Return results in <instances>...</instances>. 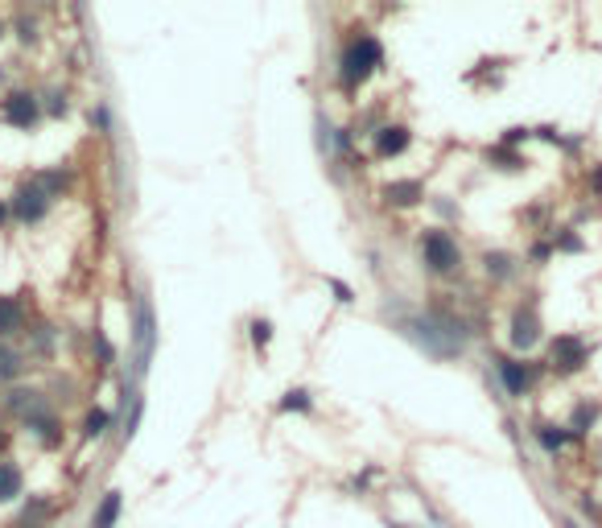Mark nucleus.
Here are the masks:
<instances>
[{"instance_id":"f257e3e1","label":"nucleus","mask_w":602,"mask_h":528,"mask_svg":"<svg viewBox=\"0 0 602 528\" xmlns=\"http://www.w3.org/2000/svg\"><path fill=\"white\" fill-rule=\"evenodd\" d=\"M586 363H590V343H586V335H578V330H561V335L549 338L544 368H549L553 376H578V372H586Z\"/></svg>"},{"instance_id":"f03ea898","label":"nucleus","mask_w":602,"mask_h":528,"mask_svg":"<svg viewBox=\"0 0 602 528\" xmlns=\"http://www.w3.org/2000/svg\"><path fill=\"white\" fill-rule=\"evenodd\" d=\"M380 62H384V46L372 34L351 37L347 50H343V62H338V79H343V87H359Z\"/></svg>"},{"instance_id":"7ed1b4c3","label":"nucleus","mask_w":602,"mask_h":528,"mask_svg":"<svg viewBox=\"0 0 602 528\" xmlns=\"http://www.w3.org/2000/svg\"><path fill=\"white\" fill-rule=\"evenodd\" d=\"M544 343V318L536 310V301H516L507 314V347L516 355H529Z\"/></svg>"},{"instance_id":"20e7f679","label":"nucleus","mask_w":602,"mask_h":528,"mask_svg":"<svg viewBox=\"0 0 602 528\" xmlns=\"http://www.w3.org/2000/svg\"><path fill=\"white\" fill-rule=\"evenodd\" d=\"M421 260L429 273L454 276L462 268V248H458V240L446 228H429V231H421Z\"/></svg>"},{"instance_id":"39448f33","label":"nucleus","mask_w":602,"mask_h":528,"mask_svg":"<svg viewBox=\"0 0 602 528\" xmlns=\"http://www.w3.org/2000/svg\"><path fill=\"white\" fill-rule=\"evenodd\" d=\"M495 376L512 400H524L532 392V384L544 376V363H532V360H520V355H495Z\"/></svg>"},{"instance_id":"423d86ee","label":"nucleus","mask_w":602,"mask_h":528,"mask_svg":"<svg viewBox=\"0 0 602 528\" xmlns=\"http://www.w3.org/2000/svg\"><path fill=\"white\" fill-rule=\"evenodd\" d=\"M133 338H136V360H133V376L149 372V360H153V347H157V318H153V306L149 298H136L133 306Z\"/></svg>"},{"instance_id":"0eeeda50","label":"nucleus","mask_w":602,"mask_h":528,"mask_svg":"<svg viewBox=\"0 0 602 528\" xmlns=\"http://www.w3.org/2000/svg\"><path fill=\"white\" fill-rule=\"evenodd\" d=\"M50 190L42 186V182H21L17 190H12V198H9V211H12V219L17 223H42V219L50 215Z\"/></svg>"},{"instance_id":"6e6552de","label":"nucleus","mask_w":602,"mask_h":528,"mask_svg":"<svg viewBox=\"0 0 602 528\" xmlns=\"http://www.w3.org/2000/svg\"><path fill=\"white\" fill-rule=\"evenodd\" d=\"M0 116H4V124H12V128H34V124L42 120V104H37L34 91H12V96H4V104H0Z\"/></svg>"},{"instance_id":"1a4fd4ad","label":"nucleus","mask_w":602,"mask_h":528,"mask_svg":"<svg viewBox=\"0 0 602 528\" xmlns=\"http://www.w3.org/2000/svg\"><path fill=\"white\" fill-rule=\"evenodd\" d=\"M598 421H602V405L598 400H574V408H569V417H566V430L574 442H582V438H590L594 430H598Z\"/></svg>"},{"instance_id":"9d476101","label":"nucleus","mask_w":602,"mask_h":528,"mask_svg":"<svg viewBox=\"0 0 602 528\" xmlns=\"http://www.w3.org/2000/svg\"><path fill=\"white\" fill-rule=\"evenodd\" d=\"M372 136H375V157H400L413 141V132L405 128V124H384V128H375Z\"/></svg>"},{"instance_id":"9b49d317","label":"nucleus","mask_w":602,"mask_h":528,"mask_svg":"<svg viewBox=\"0 0 602 528\" xmlns=\"http://www.w3.org/2000/svg\"><path fill=\"white\" fill-rule=\"evenodd\" d=\"M4 408L17 413L21 421H29V417H37V413H46V396L37 392V388H12V392L4 396Z\"/></svg>"},{"instance_id":"f8f14e48","label":"nucleus","mask_w":602,"mask_h":528,"mask_svg":"<svg viewBox=\"0 0 602 528\" xmlns=\"http://www.w3.org/2000/svg\"><path fill=\"white\" fill-rule=\"evenodd\" d=\"M482 273L491 276L495 285H507V281H516L520 264L512 252H504V248H495V252H482Z\"/></svg>"},{"instance_id":"ddd939ff","label":"nucleus","mask_w":602,"mask_h":528,"mask_svg":"<svg viewBox=\"0 0 602 528\" xmlns=\"http://www.w3.org/2000/svg\"><path fill=\"white\" fill-rule=\"evenodd\" d=\"M532 438H536V446H541V450H549V454H561V450L574 442V438H569V430H566V425H557V421H536V425H532Z\"/></svg>"},{"instance_id":"4468645a","label":"nucleus","mask_w":602,"mask_h":528,"mask_svg":"<svg viewBox=\"0 0 602 528\" xmlns=\"http://www.w3.org/2000/svg\"><path fill=\"white\" fill-rule=\"evenodd\" d=\"M384 198L392 206H417L425 198V186L417 178H405V182H388L384 186Z\"/></svg>"},{"instance_id":"2eb2a0df","label":"nucleus","mask_w":602,"mask_h":528,"mask_svg":"<svg viewBox=\"0 0 602 528\" xmlns=\"http://www.w3.org/2000/svg\"><path fill=\"white\" fill-rule=\"evenodd\" d=\"M25 326V306L17 298H4L0 293V338H12Z\"/></svg>"},{"instance_id":"dca6fc26","label":"nucleus","mask_w":602,"mask_h":528,"mask_svg":"<svg viewBox=\"0 0 602 528\" xmlns=\"http://www.w3.org/2000/svg\"><path fill=\"white\" fill-rule=\"evenodd\" d=\"M25 492V475L17 462H9V458H0V504H9V500H17V495Z\"/></svg>"},{"instance_id":"f3484780","label":"nucleus","mask_w":602,"mask_h":528,"mask_svg":"<svg viewBox=\"0 0 602 528\" xmlns=\"http://www.w3.org/2000/svg\"><path fill=\"white\" fill-rule=\"evenodd\" d=\"M25 430L34 433V438H37V442H42V446H58V442H62L58 421H54V413H50V408H46V413H37V417H29V421H25Z\"/></svg>"},{"instance_id":"a211bd4d","label":"nucleus","mask_w":602,"mask_h":528,"mask_svg":"<svg viewBox=\"0 0 602 528\" xmlns=\"http://www.w3.org/2000/svg\"><path fill=\"white\" fill-rule=\"evenodd\" d=\"M116 520H120V492H108L99 500L96 516H91V528H112Z\"/></svg>"},{"instance_id":"6ab92c4d","label":"nucleus","mask_w":602,"mask_h":528,"mask_svg":"<svg viewBox=\"0 0 602 528\" xmlns=\"http://www.w3.org/2000/svg\"><path fill=\"white\" fill-rule=\"evenodd\" d=\"M553 252H586V240L574 228H561L553 231Z\"/></svg>"},{"instance_id":"aec40b11","label":"nucleus","mask_w":602,"mask_h":528,"mask_svg":"<svg viewBox=\"0 0 602 528\" xmlns=\"http://www.w3.org/2000/svg\"><path fill=\"white\" fill-rule=\"evenodd\" d=\"M21 355H17V351L12 347H4V343H0V384H4V380H17V376H21Z\"/></svg>"},{"instance_id":"412c9836","label":"nucleus","mask_w":602,"mask_h":528,"mask_svg":"<svg viewBox=\"0 0 602 528\" xmlns=\"http://www.w3.org/2000/svg\"><path fill=\"white\" fill-rule=\"evenodd\" d=\"M108 413H104V408H91V413H87V421H83V433L87 438H104V433H108Z\"/></svg>"},{"instance_id":"4be33fe9","label":"nucleus","mask_w":602,"mask_h":528,"mask_svg":"<svg viewBox=\"0 0 602 528\" xmlns=\"http://www.w3.org/2000/svg\"><path fill=\"white\" fill-rule=\"evenodd\" d=\"M487 157H491V161H499V166H495V169H524V157H520V153H512L507 144H499V149H491V153H487Z\"/></svg>"},{"instance_id":"5701e85b","label":"nucleus","mask_w":602,"mask_h":528,"mask_svg":"<svg viewBox=\"0 0 602 528\" xmlns=\"http://www.w3.org/2000/svg\"><path fill=\"white\" fill-rule=\"evenodd\" d=\"M268 338H273V322H268V318H256L252 322V343L256 347H268Z\"/></svg>"},{"instance_id":"b1692460","label":"nucleus","mask_w":602,"mask_h":528,"mask_svg":"<svg viewBox=\"0 0 602 528\" xmlns=\"http://www.w3.org/2000/svg\"><path fill=\"white\" fill-rule=\"evenodd\" d=\"M281 408H301V413H305V408H310V392H305V388H293V392H285Z\"/></svg>"},{"instance_id":"393cba45","label":"nucleus","mask_w":602,"mask_h":528,"mask_svg":"<svg viewBox=\"0 0 602 528\" xmlns=\"http://www.w3.org/2000/svg\"><path fill=\"white\" fill-rule=\"evenodd\" d=\"M91 347L99 351V363H112V360H116V351H112V343L104 338V330H96V335H91Z\"/></svg>"},{"instance_id":"a878e982","label":"nucleus","mask_w":602,"mask_h":528,"mask_svg":"<svg viewBox=\"0 0 602 528\" xmlns=\"http://www.w3.org/2000/svg\"><path fill=\"white\" fill-rule=\"evenodd\" d=\"M549 256H553V240H536V244L529 248V260H532V264H544Z\"/></svg>"},{"instance_id":"bb28decb","label":"nucleus","mask_w":602,"mask_h":528,"mask_svg":"<svg viewBox=\"0 0 602 528\" xmlns=\"http://www.w3.org/2000/svg\"><path fill=\"white\" fill-rule=\"evenodd\" d=\"M50 112H54V116H62V112H66V96H62V91H54V96H50Z\"/></svg>"},{"instance_id":"cd10ccee","label":"nucleus","mask_w":602,"mask_h":528,"mask_svg":"<svg viewBox=\"0 0 602 528\" xmlns=\"http://www.w3.org/2000/svg\"><path fill=\"white\" fill-rule=\"evenodd\" d=\"M330 289H335V293H338V301H351V289L343 285V281H330Z\"/></svg>"},{"instance_id":"c85d7f7f","label":"nucleus","mask_w":602,"mask_h":528,"mask_svg":"<svg viewBox=\"0 0 602 528\" xmlns=\"http://www.w3.org/2000/svg\"><path fill=\"white\" fill-rule=\"evenodd\" d=\"M594 194H602V166H598V174H594Z\"/></svg>"},{"instance_id":"c756f323","label":"nucleus","mask_w":602,"mask_h":528,"mask_svg":"<svg viewBox=\"0 0 602 528\" xmlns=\"http://www.w3.org/2000/svg\"><path fill=\"white\" fill-rule=\"evenodd\" d=\"M4 215H9V206H4V203H0V219H4Z\"/></svg>"},{"instance_id":"7c9ffc66","label":"nucleus","mask_w":602,"mask_h":528,"mask_svg":"<svg viewBox=\"0 0 602 528\" xmlns=\"http://www.w3.org/2000/svg\"><path fill=\"white\" fill-rule=\"evenodd\" d=\"M4 442H9V433H4V430H0V446H4Z\"/></svg>"},{"instance_id":"2f4dec72","label":"nucleus","mask_w":602,"mask_h":528,"mask_svg":"<svg viewBox=\"0 0 602 528\" xmlns=\"http://www.w3.org/2000/svg\"><path fill=\"white\" fill-rule=\"evenodd\" d=\"M598 470H602V446H598Z\"/></svg>"},{"instance_id":"473e14b6","label":"nucleus","mask_w":602,"mask_h":528,"mask_svg":"<svg viewBox=\"0 0 602 528\" xmlns=\"http://www.w3.org/2000/svg\"><path fill=\"white\" fill-rule=\"evenodd\" d=\"M0 34H4V21H0Z\"/></svg>"},{"instance_id":"72a5a7b5","label":"nucleus","mask_w":602,"mask_h":528,"mask_svg":"<svg viewBox=\"0 0 602 528\" xmlns=\"http://www.w3.org/2000/svg\"><path fill=\"white\" fill-rule=\"evenodd\" d=\"M392 528H400V524H392Z\"/></svg>"}]
</instances>
